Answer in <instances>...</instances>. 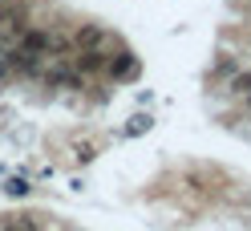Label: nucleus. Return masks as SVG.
I'll return each mask as SVG.
<instances>
[{"label":"nucleus","instance_id":"nucleus-9","mask_svg":"<svg viewBox=\"0 0 251 231\" xmlns=\"http://www.w3.org/2000/svg\"><path fill=\"white\" fill-rule=\"evenodd\" d=\"M77 158L89 162V158H93V142H81V146H77Z\"/></svg>","mask_w":251,"mask_h":231},{"label":"nucleus","instance_id":"nucleus-1","mask_svg":"<svg viewBox=\"0 0 251 231\" xmlns=\"http://www.w3.org/2000/svg\"><path fill=\"white\" fill-rule=\"evenodd\" d=\"M21 53H28V57L53 53V33H45V28H25L21 33Z\"/></svg>","mask_w":251,"mask_h":231},{"label":"nucleus","instance_id":"nucleus-2","mask_svg":"<svg viewBox=\"0 0 251 231\" xmlns=\"http://www.w3.org/2000/svg\"><path fill=\"white\" fill-rule=\"evenodd\" d=\"M101 41H105V33H101L98 25H85V28H77V37H73V45H77V49H98Z\"/></svg>","mask_w":251,"mask_h":231},{"label":"nucleus","instance_id":"nucleus-4","mask_svg":"<svg viewBox=\"0 0 251 231\" xmlns=\"http://www.w3.org/2000/svg\"><path fill=\"white\" fill-rule=\"evenodd\" d=\"M105 69L114 73V77H126V73L134 69V57H130V53H118L114 61H105Z\"/></svg>","mask_w":251,"mask_h":231},{"label":"nucleus","instance_id":"nucleus-10","mask_svg":"<svg viewBox=\"0 0 251 231\" xmlns=\"http://www.w3.org/2000/svg\"><path fill=\"white\" fill-rule=\"evenodd\" d=\"M4 73H8V61H4V65H0V77H4Z\"/></svg>","mask_w":251,"mask_h":231},{"label":"nucleus","instance_id":"nucleus-6","mask_svg":"<svg viewBox=\"0 0 251 231\" xmlns=\"http://www.w3.org/2000/svg\"><path fill=\"white\" fill-rule=\"evenodd\" d=\"M235 94H251V73H243V77H235Z\"/></svg>","mask_w":251,"mask_h":231},{"label":"nucleus","instance_id":"nucleus-7","mask_svg":"<svg viewBox=\"0 0 251 231\" xmlns=\"http://www.w3.org/2000/svg\"><path fill=\"white\" fill-rule=\"evenodd\" d=\"M4 191L21 199V195H28V182H21V179H12V182H8V187H4Z\"/></svg>","mask_w":251,"mask_h":231},{"label":"nucleus","instance_id":"nucleus-3","mask_svg":"<svg viewBox=\"0 0 251 231\" xmlns=\"http://www.w3.org/2000/svg\"><path fill=\"white\" fill-rule=\"evenodd\" d=\"M77 69H81V73H98V69H105V53H101V49H81V57H77Z\"/></svg>","mask_w":251,"mask_h":231},{"label":"nucleus","instance_id":"nucleus-8","mask_svg":"<svg viewBox=\"0 0 251 231\" xmlns=\"http://www.w3.org/2000/svg\"><path fill=\"white\" fill-rule=\"evenodd\" d=\"M150 130V118H134L130 122V134H146Z\"/></svg>","mask_w":251,"mask_h":231},{"label":"nucleus","instance_id":"nucleus-5","mask_svg":"<svg viewBox=\"0 0 251 231\" xmlns=\"http://www.w3.org/2000/svg\"><path fill=\"white\" fill-rule=\"evenodd\" d=\"M4 231H37V223H33V219H25V215H17V219H12Z\"/></svg>","mask_w":251,"mask_h":231}]
</instances>
